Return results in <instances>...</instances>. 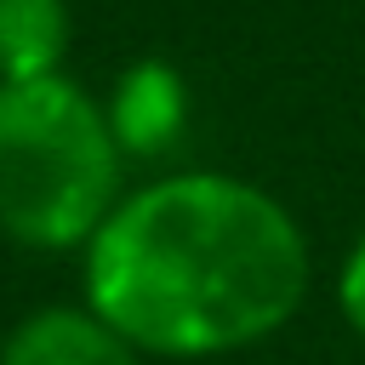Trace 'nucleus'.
Listing matches in <instances>:
<instances>
[{
    "instance_id": "3",
    "label": "nucleus",
    "mask_w": 365,
    "mask_h": 365,
    "mask_svg": "<svg viewBox=\"0 0 365 365\" xmlns=\"http://www.w3.org/2000/svg\"><path fill=\"white\" fill-rule=\"evenodd\" d=\"M103 114H108V131L125 160H154L188 125V86L171 63L143 57L114 80V97L103 103Z\"/></svg>"
},
{
    "instance_id": "2",
    "label": "nucleus",
    "mask_w": 365,
    "mask_h": 365,
    "mask_svg": "<svg viewBox=\"0 0 365 365\" xmlns=\"http://www.w3.org/2000/svg\"><path fill=\"white\" fill-rule=\"evenodd\" d=\"M125 154L108 131L103 103L68 80L0 86V240L23 251H86L120 188Z\"/></svg>"
},
{
    "instance_id": "1",
    "label": "nucleus",
    "mask_w": 365,
    "mask_h": 365,
    "mask_svg": "<svg viewBox=\"0 0 365 365\" xmlns=\"http://www.w3.org/2000/svg\"><path fill=\"white\" fill-rule=\"evenodd\" d=\"M308 234L257 182L171 171L131 188L80 251V302L143 359H222L279 336L308 297Z\"/></svg>"
},
{
    "instance_id": "4",
    "label": "nucleus",
    "mask_w": 365,
    "mask_h": 365,
    "mask_svg": "<svg viewBox=\"0 0 365 365\" xmlns=\"http://www.w3.org/2000/svg\"><path fill=\"white\" fill-rule=\"evenodd\" d=\"M0 365H143V354L114 336L86 302H51L6 331Z\"/></svg>"
},
{
    "instance_id": "5",
    "label": "nucleus",
    "mask_w": 365,
    "mask_h": 365,
    "mask_svg": "<svg viewBox=\"0 0 365 365\" xmlns=\"http://www.w3.org/2000/svg\"><path fill=\"white\" fill-rule=\"evenodd\" d=\"M68 0H0V86L63 74Z\"/></svg>"
},
{
    "instance_id": "6",
    "label": "nucleus",
    "mask_w": 365,
    "mask_h": 365,
    "mask_svg": "<svg viewBox=\"0 0 365 365\" xmlns=\"http://www.w3.org/2000/svg\"><path fill=\"white\" fill-rule=\"evenodd\" d=\"M336 308H342V319H348V331L365 342V234L348 245V257H342V274H336Z\"/></svg>"
}]
</instances>
